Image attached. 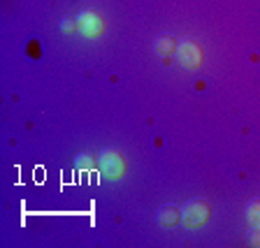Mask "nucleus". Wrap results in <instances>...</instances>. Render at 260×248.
Masks as SVG:
<instances>
[{"mask_svg":"<svg viewBox=\"0 0 260 248\" xmlns=\"http://www.w3.org/2000/svg\"><path fill=\"white\" fill-rule=\"evenodd\" d=\"M246 216H249V221L253 223L255 227H260V200L249 202V206H246Z\"/></svg>","mask_w":260,"mask_h":248,"instance_id":"obj_7","label":"nucleus"},{"mask_svg":"<svg viewBox=\"0 0 260 248\" xmlns=\"http://www.w3.org/2000/svg\"><path fill=\"white\" fill-rule=\"evenodd\" d=\"M28 54H30V58H40V54H38V42H30V47H28Z\"/></svg>","mask_w":260,"mask_h":248,"instance_id":"obj_8","label":"nucleus"},{"mask_svg":"<svg viewBox=\"0 0 260 248\" xmlns=\"http://www.w3.org/2000/svg\"><path fill=\"white\" fill-rule=\"evenodd\" d=\"M249 241L253 243V246H260V232H251L249 234Z\"/></svg>","mask_w":260,"mask_h":248,"instance_id":"obj_9","label":"nucleus"},{"mask_svg":"<svg viewBox=\"0 0 260 248\" xmlns=\"http://www.w3.org/2000/svg\"><path fill=\"white\" fill-rule=\"evenodd\" d=\"M98 162H100V167H103V172L107 174V176H121L125 169V160L121 158V153L114 151V149H105V151L100 153V158H98Z\"/></svg>","mask_w":260,"mask_h":248,"instance_id":"obj_3","label":"nucleus"},{"mask_svg":"<svg viewBox=\"0 0 260 248\" xmlns=\"http://www.w3.org/2000/svg\"><path fill=\"white\" fill-rule=\"evenodd\" d=\"M79 26L88 38H93V35H98V32L103 30V19H100V14H95V12H86V14H81Z\"/></svg>","mask_w":260,"mask_h":248,"instance_id":"obj_4","label":"nucleus"},{"mask_svg":"<svg viewBox=\"0 0 260 248\" xmlns=\"http://www.w3.org/2000/svg\"><path fill=\"white\" fill-rule=\"evenodd\" d=\"M158 223L165 227H172L179 223V211L174 209V206H162L160 211H158Z\"/></svg>","mask_w":260,"mask_h":248,"instance_id":"obj_6","label":"nucleus"},{"mask_svg":"<svg viewBox=\"0 0 260 248\" xmlns=\"http://www.w3.org/2000/svg\"><path fill=\"white\" fill-rule=\"evenodd\" d=\"M177 56H179V63L184 65V67H188V70H193V67H198L202 63V49L193 40H184V42L179 44Z\"/></svg>","mask_w":260,"mask_h":248,"instance_id":"obj_2","label":"nucleus"},{"mask_svg":"<svg viewBox=\"0 0 260 248\" xmlns=\"http://www.w3.org/2000/svg\"><path fill=\"white\" fill-rule=\"evenodd\" d=\"M153 49H156V54L160 56H170L177 49V42H174L172 35H158L156 40H153Z\"/></svg>","mask_w":260,"mask_h":248,"instance_id":"obj_5","label":"nucleus"},{"mask_svg":"<svg viewBox=\"0 0 260 248\" xmlns=\"http://www.w3.org/2000/svg\"><path fill=\"white\" fill-rule=\"evenodd\" d=\"M207 218H209V204L205 200H190L184 206V225L200 227Z\"/></svg>","mask_w":260,"mask_h":248,"instance_id":"obj_1","label":"nucleus"}]
</instances>
